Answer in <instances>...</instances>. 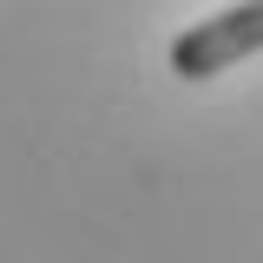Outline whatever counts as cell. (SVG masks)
Instances as JSON below:
<instances>
[{
	"instance_id": "6da1fadb",
	"label": "cell",
	"mask_w": 263,
	"mask_h": 263,
	"mask_svg": "<svg viewBox=\"0 0 263 263\" xmlns=\"http://www.w3.org/2000/svg\"><path fill=\"white\" fill-rule=\"evenodd\" d=\"M263 53V0H237L224 13L197 20L171 40V72L178 79H217L224 66Z\"/></svg>"
}]
</instances>
